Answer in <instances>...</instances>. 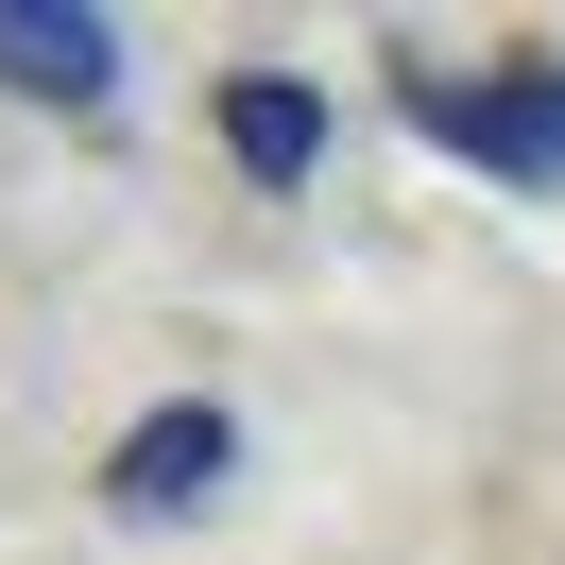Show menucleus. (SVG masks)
<instances>
[{
    "instance_id": "3",
    "label": "nucleus",
    "mask_w": 565,
    "mask_h": 565,
    "mask_svg": "<svg viewBox=\"0 0 565 565\" xmlns=\"http://www.w3.org/2000/svg\"><path fill=\"white\" fill-rule=\"evenodd\" d=\"M0 86L18 104H120V18L104 0H0Z\"/></svg>"
},
{
    "instance_id": "4",
    "label": "nucleus",
    "mask_w": 565,
    "mask_h": 565,
    "mask_svg": "<svg viewBox=\"0 0 565 565\" xmlns=\"http://www.w3.org/2000/svg\"><path fill=\"white\" fill-rule=\"evenodd\" d=\"M223 154H241V172H275V189H309V154H326V86L241 70V86H223Z\"/></svg>"
},
{
    "instance_id": "2",
    "label": "nucleus",
    "mask_w": 565,
    "mask_h": 565,
    "mask_svg": "<svg viewBox=\"0 0 565 565\" xmlns=\"http://www.w3.org/2000/svg\"><path fill=\"white\" fill-rule=\"evenodd\" d=\"M223 480H241V412L223 394H172V412H138L104 446V514H138V531H189Z\"/></svg>"
},
{
    "instance_id": "1",
    "label": "nucleus",
    "mask_w": 565,
    "mask_h": 565,
    "mask_svg": "<svg viewBox=\"0 0 565 565\" xmlns=\"http://www.w3.org/2000/svg\"><path fill=\"white\" fill-rule=\"evenodd\" d=\"M394 120L428 154H462L480 189H514V206H565V52H514V86L497 70H412Z\"/></svg>"
}]
</instances>
